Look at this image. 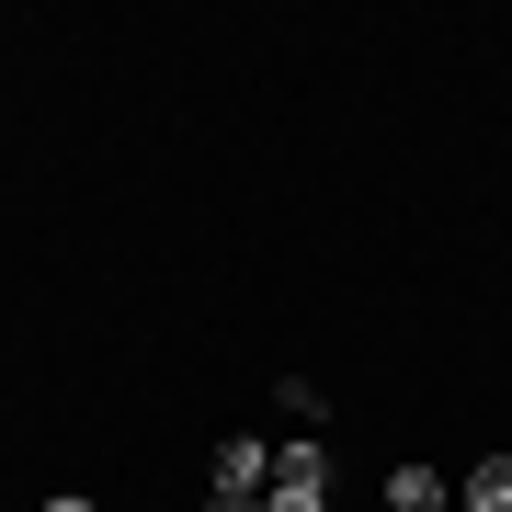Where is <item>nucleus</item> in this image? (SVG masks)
Returning <instances> with one entry per match:
<instances>
[{
	"instance_id": "nucleus-1",
	"label": "nucleus",
	"mask_w": 512,
	"mask_h": 512,
	"mask_svg": "<svg viewBox=\"0 0 512 512\" xmlns=\"http://www.w3.org/2000/svg\"><path fill=\"white\" fill-rule=\"evenodd\" d=\"M262 512H330V467H319V444H285V456H274Z\"/></svg>"
},
{
	"instance_id": "nucleus-2",
	"label": "nucleus",
	"mask_w": 512,
	"mask_h": 512,
	"mask_svg": "<svg viewBox=\"0 0 512 512\" xmlns=\"http://www.w3.org/2000/svg\"><path fill=\"white\" fill-rule=\"evenodd\" d=\"M217 490H274V444L228 433V444H217Z\"/></svg>"
},
{
	"instance_id": "nucleus-3",
	"label": "nucleus",
	"mask_w": 512,
	"mask_h": 512,
	"mask_svg": "<svg viewBox=\"0 0 512 512\" xmlns=\"http://www.w3.org/2000/svg\"><path fill=\"white\" fill-rule=\"evenodd\" d=\"M387 512H444V478L433 467H399V478H387Z\"/></svg>"
},
{
	"instance_id": "nucleus-4",
	"label": "nucleus",
	"mask_w": 512,
	"mask_h": 512,
	"mask_svg": "<svg viewBox=\"0 0 512 512\" xmlns=\"http://www.w3.org/2000/svg\"><path fill=\"white\" fill-rule=\"evenodd\" d=\"M467 512H512V456H490V467L467 478Z\"/></svg>"
},
{
	"instance_id": "nucleus-5",
	"label": "nucleus",
	"mask_w": 512,
	"mask_h": 512,
	"mask_svg": "<svg viewBox=\"0 0 512 512\" xmlns=\"http://www.w3.org/2000/svg\"><path fill=\"white\" fill-rule=\"evenodd\" d=\"M205 512H262V490H217V501H205Z\"/></svg>"
},
{
	"instance_id": "nucleus-6",
	"label": "nucleus",
	"mask_w": 512,
	"mask_h": 512,
	"mask_svg": "<svg viewBox=\"0 0 512 512\" xmlns=\"http://www.w3.org/2000/svg\"><path fill=\"white\" fill-rule=\"evenodd\" d=\"M46 512H103V501H80V490H57V501H46Z\"/></svg>"
}]
</instances>
